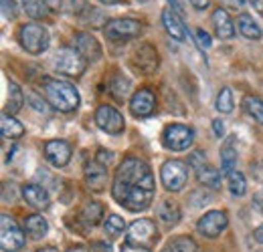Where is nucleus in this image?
I'll use <instances>...</instances> for the list:
<instances>
[{
    "mask_svg": "<svg viewBox=\"0 0 263 252\" xmlns=\"http://www.w3.org/2000/svg\"><path fill=\"white\" fill-rule=\"evenodd\" d=\"M99 2H103V4H118L120 0H99Z\"/></svg>",
    "mask_w": 263,
    "mask_h": 252,
    "instance_id": "nucleus-48",
    "label": "nucleus"
},
{
    "mask_svg": "<svg viewBox=\"0 0 263 252\" xmlns=\"http://www.w3.org/2000/svg\"><path fill=\"white\" fill-rule=\"evenodd\" d=\"M237 29H239V32H241L245 38H251V40H259V38H261V29H259V25H257L249 14H239V16H237Z\"/></svg>",
    "mask_w": 263,
    "mask_h": 252,
    "instance_id": "nucleus-21",
    "label": "nucleus"
},
{
    "mask_svg": "<svg viewBox=\"0 0 263 252\" xmlns=\"http://www.w3.org/2000/svg\"><path fill=\"white\" fill-rule=\"evenodd\" d=\"M105 36L107 40H114V43H120V40H130L140 36L142 32V23L140 20H134V18H114L105 25Z\"/></svg>",
    "mask_w": 263,
    "mask_h": 252,
    "instance_id": "nucleus-7",
    "label": "nucleus"
},
{
    "mask_svg": "<svg viewBox=\"0 0 263 252\" xmlns=\"http://www.w3.org/2000/svg\"><path fill=\"white\" fill-rule=\"evenodd\" d=\"M191 167L197 172L198 182L204 184L206 188L215 190L221 186V176H219V172H217L213 165L206 163V159H204V154H202V152H195V154L191 156Z\"/></svg>",
    "mask_w": 263,
    "mask_h": 252,
    "instance_id": "nucleus-11",
    "label": "nucleus"
},
{
    "mask_svg": "<svg viewBox=\"0 0 263 252\" xmlns=\"http://www.w3.org/2000/svg\"><path fill=\"white\" fill-rule=\"evenodd\" d=\"M227 224H229V218H227L225 212H221V210H211V212H206V214L198 220L197 230L202 236H206V238H217V236L227 228Z\"/></svg>",
    "mask_w": 263,
    "mask_h": 252,
    "instance_id": "nucleus-12",
    "label": "nucleus"
},
{
    "mask_svg": "<svg viewBox=\"0 0 263 252\" xmlns=\"http://www.w3.org/2000/svg\"><path fill=\"white\" fill-rule=\"evenodd\" d=\"M122 252H150L148 246H138V244H132V242H126L122 246Z\"/></svg>",
    "mask_w": 263,
    "mask_h": 252,
    "instance_id": "nucleus-37",
    "label": "nucleus"
},
{
    "mask_svg": "<svg viewBox=\"0 0 263 252\" xmlns=\"http://www.w3.org/2000/svg\"><path fill=\"white\" fill-rule=\"evenodd\" d=\"M170 252H197V242L189 236H178L172 240Z\"/></svg>",
    "mask_w": 263,
    "mask_h": 252,
    "instance_id": "nucleus-34",
    "label": "nucleus"
},
{
    "mask_svg": "<svg viewBox=\"0 0 263 252\" xmlns=\"http://www.w3.org/2000/svg\"><path fill=\"white\" fill-rule=\"evenodd\" d=\"M105 167H107V165L99 163L98 159L89 161L87 167H85V180H87V184L96 190V192L105 188V182H107V172H105Z\"/></svg>",
    "mask_w": 263,
    "mask_h": 252,
    "instance_id": "nucleus-19",
    "label": "nucleus"
},
{
    "mask_svg": "<svg viewBox=\"0 0 263 252\" xmlns=\"http://www.w3.org/2000/svg\"><path fill=\"white\" fill-rule=\"evenodd\" d=\"M18 40H21L23 49H27L31 55H41L49 47V32L39 23H27L21 27Z\"/></svg>",
    "mask_w": 263,
    "mask_h": 252,
    "instance_id": "nucleus-3",
    "label": "nucleus"
},
{
    "mask_svg": "<svg viewBox=\"0 0 263 252\" xmlns=\"http://www.w3.org/2000/svg\"><path fill=\"white\" fill-rule=\"evenodd\" d=\"M69 252H87L85 246H73V248H69Z\"/></svg>",
    "mask_w": 263,
    "mask_h": 252,
    "instance_id": "nucleus-46",
    "label": "nucleus"
},
{
    "mask_svg": "<svg viewBox=\"0 0 263 252\" xmlns=\"http://www.w3.org/2000/svg\"><path fill=\"white\" fill-rule=\"evenodd\" d=\"M25 103V95L21 91V87L16 83H8V99H6V113H16Z\"/></svg>",
    "mask_w": 263,
    "mask_h": 252,
    "instance_id": "nucleus-26",
    "label": "nucleus"
},
{
    "mask_svg": "<svg viewBox=\"0 0 263 252\" xmlns=\"http://www.w3.org/2000/svg\"><path fill=\"white\" fill-rule=\"evenodd\" d=\"M162 25H164L166 32L174 38V40H178V43H182L184 38H186V31H184V25H182V20H180V16L172 10V8H166L164 12H162Z\"/></svg>",
    "mask_w": 263,
    "mask_h": 252,
    "instance_id": "nucleus-17",
    "label": "nucleus"
},
{
    "mask_svg": "<svg viewBox=\"0 0 263 252\" xmlns=\"http://www.w3.org/2000/svg\"><path fill=\"white\" fill-rule=\"evenodd\" d=\"M253 238H255L257 242H261V244H263V224L259 226V228H255V232H253Z\"/></svg>",
    "mask_w": 263,
    "mask_h": 252,
    "instance_id": "nucleus-44",
    "label": "nucleus"
},
{
    "mask_svg": "<svg viewBox=\"0 0 263 252\" xmlns=\"http://www.w3.org/2000/svg\"><path fill=\"white\" fill-rule=\"evenodd\" d=\"M91 248H93V250H99V252H111V248H109L107 244H101V242H96Z\"/></svg>",
    "mask_w": 263,
    "mask_h": 252,
    "instance_id": "nucleus-43",
    "label": "nucleus"
},
{
    "mask_svg": "<svg viewBox=\"0 0 263 252\" xmlns=\"http://www.w3.org/2000/svg\"><path fill=\"white\" fill-rule=\"evenodd\" d=\"M154 176L150 165L140 158H126L114 178V200L132 212L146 210L154 200Z\"/></svg>",
    "mask_w": 263,
    "mask_h": 252,
    "instance_id": "nucleus-1",
    "label": "nucleus"
},
{
    "mask_svg": "<svg viewBox=\"0 0 263 252\" xmlns=\"http://www.w3.org/2000/svg\"><path fill=\"white\" fill-rule=\"evenodd\" d=\"M197 40L202 49H209V47L213 45V43H211V34L204 31H197Z\"/></svg>",
    "mask_w": 263,
    "mask_h": 252,
    "instance_id": "nucleus-36",
    "label": "nucleus"
},
{
    "mask_svg": "<svg viewBox=\"0 0 263 252\" xmlns=\"http://www.w3.org/2000/svg\"><path fill=\"white\" fill-rule=\"evenodd\" d=\"M259 252H263V250H259Z\"/></svg>",
    "mask_w": 263,
    "mask_h": 252,
    "instance_id": "nucleus-50",
    "label": "nucleus"
},
{
    "mask_svg": "<svg viewBox=\"0 0 263 252\" xmlns=\"http://www.w3.org/2000/svg\"><path fill=\"white\" fill-rule=\"evenodd\" d=\"M103 228H105V234H107V236L116 238V236H120V234L124 232L126 222H124L122 216H118V214H109L107 220H105V224H103Z\"/></svg>",
    "mask_w": 263,
    "mask_h": 252,
    "instance_id": "nucleus-32",
    "label": "nucleus"
},
{
    "mask_svg": "<svg viewBox=\"0 0 263 252\" xmlns=\"http://www.w3.org/2000/svg\"><path fill=\"white\" fill-rule=\"evenodd\" d=\"M23 198L27 200V204H29V206L39 208V210H47V208H49V204H51L47 190L41 188V186H36V184H29V186H25V188H23Z\"/></svg>",
    "mask_w": 263,
    "mask_h": 252,
    "instance_id": "nucleus-18",
    "label": "nucleus"
},
{
    "mask_svg": "<svg viewBox=\"0 0 263 252\" xmlns=\"http://www.w3.org/2000/svg\"><path fill=\"white\" fill-rule=\"evenodd\" d=\"M36 252H59L57 248H53V246H47V248H39Z\"/></svg>",
    "mask_w": 263,
    "mask_h": 252,
    "instance_id": "nucleus-47",
    "label": "nucleus"
},
{
    "mask_svg": "<svg viewBox=\"0 0 263 252\" xmlns=\"http://www.w3.org/2000/svg\"><path fill=\"white\" fill-rule=\"evenodd\" d=\"M160 178H162V184L168 192H178L186 186L189 167H186V163H182L178 159H168L160 170Z\"/></svg>",
    "mask_w": 263,
    "mask_h": 252,
    "instance_id": "nucleus-6",
    "label": "nucleus"
},
{
    "mask_svg": "<svg viewBox=\"0 0 263 252\" xmlns=\"http://www.w3.org/2000/svg\"><path fill=\"white\" fill-rule=\"evenodd\" d=\"M195 141V131L189 125H182V123H172L164 129L162 133V143H164L166 150H172V152H184L193 145Z\"/></svg>",
    "mask_w": 263,
    "mask_h": 252,
    "instance_id": "nucleus-4",
    "label": "nucleus"
},
{
    "mask_svg": "<svg viewBox=\"0 0 263 252\" xmlns=\"http://www.w3.org/2000/svg\"><path fill=\"white\" fill-rule=\"evenodd\" d=\"M130 79H126L124 75H116L114 79H111V85H109V89H111V95L118 99V101H124L128 93H130Z\"/></svg>",
    "mask_w": 263,
    "mask_h": 252,
    "instance_id": "nucleus-29",
    "label": "nucleus"
},
{
    "mask_svg": "<svg viewBox=\"0 0 263 252\" xmlns=\"http://www.w3.org/2000/svg\"><path fill=\"white\" fill-rule=\"evenodd\" d=\"M215 107L219 113H231L233 111V91L229 87H223L219 95H217V101H215Z\"/></svg>",
    "mask_w": 263,
    "mask_h": 252,
    "instance_id": "nucleus-33",
    "label": "nucleus"
},
{
    "mask_svg": "<svg viewBox=\"0 0 263 252\" xmlns=\"http://www.w3.org/2000/svg\"><path fill=\"white\" fill-rule=\"evenodd\" d=\"M235 139H237V137H235V135H231L229 139L223 143V148H221V167H223V172H227V174L233 170V165L237 163Z\"/></svg>",
    "mask_w": 263,
    "mask_h": 252,
    "instance_id": "nucleus-24",
    "label": "nucleus"
},
{
    "mask_svg": "<svg viewBox=\"0 0 263 252\" xmlns=\"http://www.w3.org/2000/svg\"><path fill=\"white\" fill-rule=\"evenodd\" d=\"M25 230H27V234H29L31 238H43V236L47 234L49 226H47V220H45L43 216L33 214V216H27V218H25Z\"/></svg>",
    "mask_w": 263,
    "mask_h": 252,
    "instance_id": "nucleus-25",
    "label": "nucleus"
},
{
    "mask_svg": "<svg viewBox=\"0 0 263 252\" xmlns=\"http://www.w3.org/2000/svg\"><path fill=\"white\" fill-rule=\"evenodd\" d=\"M162 252H170V248H166V250H162Z\"/></svg>",
    "mask_w": 263,
    "mask_h": 252,
    "instance_id": "nucleus-49",
    "label": "nucleus"
},
{
    "mask_svg": "<svg viewBox=\"0 0 263 252\" xmlns=\"http://www.w3.org/2000/svg\"><path fill=\"white\" fill-rule=\"evenodd\" d=\"M213 25H215V31L219 34V38H233V34H235V25H233L229 12H227L225 8L219 6V8L213 12Z\"/></svg>",
    "mask_w": 263,
    "mask_h": 252,
    "instance_id": "nucleus-20",
    "label": "nucleus"
},
{
    "mask_svg": "<svg viewBox=\"0 0 263 252\" xmlns=\"http://www.w3.org/2000/svg\"><path fill=\"white\" fill-rule=\"evenodd\" d=\"M2 232H0V246L4 252H14L25 246V234L23 230L16 226V222L12 220L8 214H2Z\"/></svg>",
    "mask_w": 263,
    "mask_h": 252,
    "instance_id": "nucleus-8",
    "label": "nucleus"
},
{
    "mask_svg": "<svg viewBox=\"0 0 263 252\" xmlns=\"http://www.w3.org/2000/svg\"><path fill=\"white\" fill-rule=\"evenodd\" d=\"M221 4H223L225 8H229V10H241L243 0H221Z\"/></svg>",
    "mask_w": 263,
    "mask_h": 252,
    "instance_id": "nucleus-39",
    "label": "nucleus"
},
{
    "mask_svg": "<svg viewBox=\"0 0 263 252\" xmlns=\"http://www.w3.org/2000/svg\"><path fill=\"white\" fill-rule=\"evenodd\" d=\"M158 238V230H156V224L148 218H142V220H136L128 228V240L132 244H138V246H150L154 244Z\"/></svg>",
    "mask_w": 263,
    "mask_h": 252,
    "instance_id": "nucleus-9",
    "label": "nucleus"
},
{
    "mask_svg": "<svg viewBox=\"0 0 263 252\" xmlns=\"http://www.w3.org/2000/svg\"><path fill=\"white\" fill-rule=\"evenodd\" d=\"M158 218L164 222L166 226H172L180 220V208L176 202L172 200H164L160 206H158Z\"/></svg>",
    "mask_w": 263,
    "mask_h": 252,
    "instance_id": "nucleus-23",
    "label": "nucleus"
},
{
    "mask_svg": "<svg viewBox=\"0 0 263 252\" xmlns=\"http://www.w3.org/2000/svg\"><path fill=\"white\" fill-rule=\"evenodd\" d=\"M53 65L61 75H67V77H79V75H83V71L87 67L85 59L75 49H59L55 53Z\"/></svg>",
    "mask_w": 263,
    "mask_h": 252,
    "instance_id": "nucleus-5",
    "label": "nucleus"
},
{
    "mask_svg": "<svg viewBox=\"0 0 263 252\" xmlns=\"http://www.w3.org/2000/svg\"><path fill=\"white\" fill-rule=\"evenodd\" d=\"M111 158H114V154H111V152H105V150H99L98 152V161L99 163H103V165H107V163H109V161H111Z\"/></svg>",
    "mask_w": 263,
    "mask_h": 252,
    "instance_id": "nucleus-38",
    "label": "nucleus"
},
{
    "mask_svg": "<svg viewBox=\"0 0 263 252\" xmlns=\"http://www.w3.org/2000/svg\"><path fill=\"white\" fill-rule=\"evenodd\" d=\"M73 43H75L77 53L85 61H99L101 59V47H99L98 38L91 36L89 32H77L75 38H73Z\"/></svg>",
    "mask_w": 263,
    "mask_h": 252,
    "instance_id": "nucleus-16",
    "label": "nucleus"
},
{
    "mask_svg": "<svg viewBox=\"0 0 263 252\" xmlns=\"http://www.w3.org/2000/svg\"><path fill=\"white\" fill-rule=\"evenodd\" d=\"M213 131H215V135H217V137H221V135L225 133V125H223V121H221V119H215V121H213Z\"/></svg>",
    "mask_w": 263,
    "mask_h": 252,
    "instance_id": "nucleus-40",
    "label": "nucleus"
},
{
    "mask_svg": "<svg viewBox=\"0 0 263 252\" xmlns=\"http://www.w3.org/2000/svg\"><path fill=\"white\" fill-rule=\"evenodd\" d=\"M132 65L136 71L152 75L158 69V53L150 45H140L132 55Z\"/></svg>",
    "mask_w": 263,
    "mask_h": 252,
    "instance_id": "nucleus-13",
    "label": "nucleus"
},
{
    "mask_svg": "<svg viewBox=\"0 0 263 252\" xmlns=\"http://www.w3.org/2000/svg\"><path fill=\"white\" fill-rule=\"evenodd\" d=\"M45 2H47L49 10H53V12H59L61 10V0H45Z\"/></svg>",
    "mask_w": 263,
    "mask_h": 252,
    "instance_id": "nucleus-41",
    "label": "nucleus"
},
{
    "mask_svg": "<svg viewBox=\"0 0 263 252\" xmlns=\"http://www.w3.org/2000/svg\"><path fill=\"white\" fill-rule=\"evenodd\" d=\"M96 123L101 131L105 133H111V135H118L124 131V117L122 113L116 109V107H109V105H99L98 111H96Z\"/></svg>",
    "mask_w": 263,
    "mask_h": 252,
    "instance_id": "nucleus-10",
    "label": "nucleus"
},
{
    "mask_svg": "<svg viewBox=\"0 0 263 252\" xmlns=\"http://www.w3.org/2000/svg\"><path fill=\"white\" fill-rule=\"evenodd\" d=\"M191 4H193L195 8H198V10H204V8L211 4V0H191Z\"/></svg>",
    "mask_w": 263,
    "mask_h": 252,
    "instance_id": "nucleus-42",
    "label": "nucleus"
},
{
    "mask_svg": "<svg viewBox=\"0 0 263 252\" xmlns=\"http://www.w3.org/2000/svg\"><path fill=\"white\" fill-rule=\"evenodd\" d=\"M23 6H25V10H27V14H29L31 18H34V20L45 18V16L49 14V6H47L45 0H23Z\"/></svg>",
    "mask_w": 263,
    "mask_h": 252,
    "instance_id": "nucleus-30",
    "label": "nucleus"
},
{
    "mask_svg": "<svg viewBox=\"0 0 263 252\" xmlns=\"http://www.w3.org/2000/svg\"><path fill=\"white\" fill-rule=\"evenodd\" d=\"M243 107H245V111H247L255 121H259L263 125V99L253 97V95H247V97L243 99Z\"/></svg>",
    "mask_w": 263,
    "mask_h": 252,
    "instance_id": "nucleus-28",
    "label": "nucleus"
},
{
    "mask_svg": "<svg viewBox=\"0 0 263 252\" xmlns=\"http://www.w3.org/2000/svg\"><path fill=\"white\" fill-rule=\"evenodd\" d=\"M227 182H229V190L233 196H245L247 192V182H245V176L237 170H231L227 174Z\"/></svg>",
    "mask_w": 263,
    "mask_h": 252,
    "instance_id": "nucleus-31",
    "label": "nucleus"
},
{
    "mask_svg": "<svg viewBox=\"0 0 263 252\" xmlns=\"http://www.w3.org/2000/svg\"><path fill=\"white\" fill-rule=\"evenodd\" d=\"M101 216H103V208H101L99 202H87V204L83 206V210H81V218H83V222H85L87 226L99 224Z\"/></svg>",
    "mask_w": 263,
    "mask_h": 252,
    "instance_id": "nucleus-27",
    "label": "nucleus"
},
{
    "mask_svg": "<svg viewBox=\"0 0 263 252\" xmlns=\"http://www.w3.org/2000/svg\"><path fill=\"white\" fill-rule=\"evenodd\" d=\"M41 89H43L45 99L51 103V107H55L63 113H71L79 107V91L69 81L47 77V79H43Z\"/></svg>",
    "mask_w": 263,
    "mask_h": 252,
    "instance_id": "nucleus-2",
    "label": "nucleus"
},
{
    "mask_svg": "<svg viewBox=\"0 0 263 252\" xmlns=\"http://www.w3.org/2000/svg\"><path fill=\"white\" fill-rule=\"evenodd\" d=\"M156 109V97L150 89H140L132 95L130 111L134 117H148Z\"/></svg>",
    "mask_w": 263,
    "mask_h": 252,
    "instance_id": "nucleus-14",
    "label": "nucleus"
},
{
    "mask_svg": "<svg viewBox=\"0 0 263 252\" xmlns=\"http://www.w3.org/2000/svg\"><path fill=\"white\" fill-rule=\"evenodd\" d=\"M0 4H2V14H4L6 20H14L18 16V4H16V0H0Z\"/></svg>",
    "mask_w": 263,
    "mask_h": 252,
    "instance_id": "nucleus-35",
    "label": "nucleus"
},
{
    "mask_svg": "<svg viewBox=\"0 0 263 252\" xmlns=\"http://www.w3.org/2000/svg\"><path fill=\"white\" fill-rule=\"evenodd\" d=\"M0 129H2V135L6 139H18L25 135V125L21 121H16L10 113H4L2 115V123H0Z\"/></svg>",
    "mask_w": 263,
    "mask_h": 252,
    "instance_id": "nucleus-22",
    "label": "nucleus"
},
{
    "mask_svg": "<svg viewBox=\"0 0 263 252\" xmlns=\"http://www.w3.org/2000/svg\"><path fill=\"white\" fill-rule=\"evenodd\" d=\"M251 6H253L259 14H263V0H251Z\"/></svg>",
    "mask_w": 263,
    "mask_h": 252,
    "instance_id": "nucleus-45",
    "label": "nucleus"
},
{
    "mask_svg": "<svg viewBox=\"0 0 263 252\" xmlns=\"http://www.w3.org/2000/svg\"><path fill=\"white\" fill-rule=\"evenodd\" d=\"M45 158L55 167H65L71 161V148L63 139H49L45 143Z\"/></svg>",
    "mask_w": 263,
    "mask_h": 252,
    "instance_id": "nucleus-15",
    "label": "nucleus"
}]
</instances>
